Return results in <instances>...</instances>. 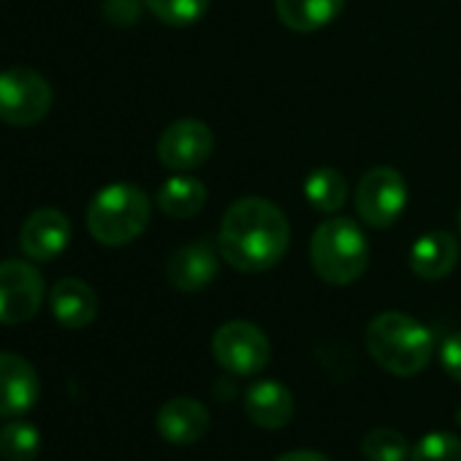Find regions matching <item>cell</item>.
Listing matches in <instances>:
<instances>
[{"label":"cell","instance_id":"cell-1","mask_svg":"<svg viewBox=\"0 0 461 461\" xmlns=\"http://www.w3.org/2000/svg\"><path fill=\"white\" fill-rule=\"evenodd\" d=\"M291 245V225L285 212L261 195L234 201L220 222V258L242 275H261L275 269Z\"/></svg>","mask_w":461,"mask_h":461},{"label":"cell","instance_id":"cell-2","mask_svg":"<svg viewBox=\"0 0 461 461\" xmlns=\"http://www.w3.org/2000/svg\"><path fill=\"white\" fill-rule=\"evenodd\" d=\"M366 350L385 372L412 377L434 356V334L404 312H380L366 326Z\"/></svg>","mask_w":461,"mask_h":461},{"label":"cell","instance_id":"cell-3","mask_svg":"<svg viewBox=\"0 0 461 461\" xmlns=\"http://www.w3.org/2000/svg\"><path fill=\"white\" fill-rule=\"evenodd\" d=\"M310 264L323 283L353 285L369 267V245L358 222L350 217L323 220L310 240Z\"/></svg>","mask_w":461,"mask_h":461},{"label":"cell","instance_id":"cell-4","mask_svg":"<svg viewBox=\"0 0 461 461\" xmlns=\"http://www.w3.org/2000/svg\"><path fill=\"white\" fill-rule=\"evenodd\" d=\"M152 214L149 195L128 182H114L95 193L87 209V230L104 248H122L139 240Z\"/></svg>","mask_w":461,"mask_h":461},{"label":"cell","instance_id":"cell-5","mask_svg":"<svg viewBox=\"0 0 461 461\" xmlns=\"http://www.w3.org/2000/svg\"><path fill=\"white\" fill-rule=\"evenodd\" d=\"M52 109V87L50 82L25 66L0 71V120L28 128L41 122Z\"/></svg>","mask_w":461,"mask_h":461},{"label":"cell","instance_id":"cell-6","mask_svg":"<svg viewBox=\"0 0 461 461\" xmlns=\"http://www.w3.org/2000/svg\"><path fill=\"white\" fill-rule=\"evenodd\" d=\"M214 361L230 375H258L272 356L267 334L250 321H228L212 337Z\"/></svg>","mask_w":461,"mask_h":461},{"label":"cell","instance_id":"cell-7","mask_svg":"<svg viewBox=\"0 0 461 461\" xmlns=\"http://www.w3.org/2000/svg\"><path fill=\"white\" fill-rule=\"evenodd\" d=\"M353 203L358 217L372 228H388L393 225L407 203V182L396 168L377 166L369 168L353 193Z\"/></svg>","mask_w":461,"mask_h":461},{"label":"cell","instance_id":"cell-8","mask_svg":"<svg viewBox=\"0 0 461 461\" xmlns=\"http://www.w3.org/2000/svg\"><path fill=\"white\" fill-rule=\"evenodd\" d=\"M44 294V277L33 264L0 261V323L4 326H17L36 318Z\"/></svg>","mask_w":461,"mask_h":461},{"label":"cell","instance_id":"cell-9","mask_svg":"<svg viewBox=\"0 0 461 461\" xmlns=\"http://www.w3.org/2000/svg\"><path fill=\"white\" fill-rule=\"evenodd\" d=\"M214 133L201 120H176L158 139V160L171 171H193L209 160Z\"/></svg>","mask_w":461,"mask_h":461},{"label":"cell","instance_id":"cell-10","mask_svg":"<svg viewBox=\"0 0 461 461\" xmlns=\"http://www.w3.org/2000/svg\"><path fill=\"white\" fill-rule=\"evenodd\" d=\"M71 242V220L60 209H36L20 230V248L31 261L47 264L66 253Z\"/></svg>","mask_w":461,"mask_h":461},{"label":"cell","instance_id":"cell-11","mask_svg":"<svg viewBox=\"0 0 461 461\" xmlns=\"http://www.w3.org/2000/svg\"><path fill=\"white\" fill-rule=\"evenodd\" d=\"M220 269V250L206 240H195L171 253L166 264V280L182 294L203 291L214 283Z\"/></svg>","mask_w":461,"mask_h":461},{"label":"cell","instance_id":"cell-12","mask_svg":"<svg viewBox=\"0 0 461 461\" xmlns=\"http://www.w3.org/2000/svg\"><path fill=\"white\" fill-rule=\"evenodd\" d=\"M41 393L33 364L17 353H0V415L17 418L36 407Z\"/></svg>","mask_w":461,"mask_h":461},{"label":"cell","instance_id":"cell-13","mask_svg":"<svg viewBox=\"0 0 461 461\" xmlns=\"http://www.w3.org/2000/svg\"><path fill=\"white\" fill-rule=\"evenodd\" d=\"M155 426L160 437L171 445H193L198 442L209 429V412L201 402L190 396L168 399L155 418Z\"/></svg>","mask_w":461,"mask_h":461},{"label":"cell","instance_id":"cell-14","mask_svg":"<svg viewBox=\"0 0 461 461\" xmlns=\"http://www.w3.org/2000/svg\"><path fill=\"white\" fill-rule=\"evenodd\" d=\"M50 310L55 315V321L71 331L87 329L95 315H98V296L95 291L77 277H66L58 280L50 291Z\"/></svg>","mask_w":461,"mask_h":461},{"label":"cell","instance_id":"cell-15","mask_svg":"<svg viewBox=\"0 0 461 461\" xmlns=\"http://www.w3.org/2000/svg\"><path fill=\"white\" fill-rule=\"evenodd\" d=\"M458 264V240L447 230H429L410 248V269L415 277L434 283L447 277Z\"/></svg>","mask_w":461,"mask_h":461},{"label":"cell","instance_id":"cell-16","mask_svg":"<svg viewBox=\"0 0 461 461\" xmlns=\"http://www.w3.org/2000/svg\"><path fill=\"white\" fill-rule=\"evenodd\" d=\"M245 412L261 429H283L294 415V396L277 380H258L245 391Z\"/></svg>","mask_w":461,"mask_h":461},{"label":"cell","instance_id":"cell-17","mask_svg":"<svg viewBox=\"0 0 461 461\" xmlns=\"http://www.w3.org/2000/svg\"><path fill=\"white\" fill-rule=\"evenodd\" d=\"M345 9V0H275L277 20L294 33H315L331 25Z\"/></svg>","mask_w":461,"mask_h":461},{"label":"cell","instance_id":"cell-18","mask_svg":"<svg viewBox=\"0 0 461 461\" xmlns=\"http://www.w3.org/2000/svg\"><path fill=\"white\" fill-rule=\"evenodd\" d=\"M155 203L163 214H168L174 220H187L203 209L206 185L198 176H190V171H176L174 176H168L160 185Z\"/></svg>","mask_w":461,"mask_h":461},{"label":"cell","instance_id":"cell-19","mask_svg":"<svg viewBox=\"0 0 461 461\" xmlns=\"http://www.w3.org/2000/svg\"><path fill=\"white\" fill-rule=\"evenodd\" d=\"M348 179L342 171L337 168H315L307 179H304V198L310 201V206H315L318 212L334 214L348 203Z\"/></svg>","mask_w":461,"mask_h":461},{"label":"cell","instance_id":"cell-20","mask_svg":"<svg viewBox=\"0 0 461 461\" xmlns=\"http://www.w3.org/2000/svg\"><path fill=\"white\" fill-rule=\"evenodd\" d=\"M41 453V434L28 420H12L0 429V458L4 461H36Z\"/></svg>","mask_w":461,"mask_h":461},{"label":"cell","instance_id":"cell-21","mask_svg":"<svg viewBox=\"0 0 461 461\" xmlns=\"http://www.w3.org/2000/svg\"><path fill=\"white\" fill-rule=\"evenodd\" d=\"M144 6L168 28H190L206 14L209 0H144Z\"/></svg>","mask_w":461,"mask_h":461},{"label":"cell","instance_id":"cell-22","mask_svg":"<svg viewBox=\"0 0 461 461\" xmlns=\"http://www.w3.org/2000/svg\"><path fill=\"white\" fill-rule=\"evenodd\" d=\"M364 456L366 461H404L410 456V442L404 439V434H399L396 429H372L364 437Z\"/></svg>","mask_w":461,"mask_h":461},{"label":"cell","instance_id":"cell-23","mask_svg":"<svg viewBox=\"0 0 461 461\" xmlns=\"http://www.w3.org/2000/svg\"><path fill=\"white\" fill-rule=\"evenodd\" d=\"M410 461H461V439L447 431L426 434L410 450Z\"/></svg>","mask_w":461,"mask_h":461},{"label":"cell","instance_id":"cell-24","mask_svg":"<svg viewBox=\"0 0 461 461\" xmlns=\"http://www.w3.org/2000/svg\"><path fill=\"white\" fill-rule=\"evenodd\" d=\"M144 0H104V17L117 28H131L139 23Z\"/></svg>","mask_w":461,"mask_h":461},{"label":"cell","instance_id":"cell-25","mask_svg":"<svg viewBox=\"0 0 461 461\" xmlns=\"http://www.w3.org/2000/svg\"><path fill=\"white\" fill-rule=\"evenodd\" d=\"M439 364L447 372L450 380L461 383V331L450 334L442 345H439Z\"/></svg>","mask_w":461,"mask_h":461},{"label":"cell","instance_id":"cell-26","mask_svg":"<svg viewBox=\"0 0 461 461\" xmlns=\"http://www.w3.org/2000/svg\"><path fill=\"white\" fill-rule=\"evenodd\" d=\"M277 461H331V458L318 450H291V453L280 456Z\"/></svg>","mask_w":461,"mask_h":461},{"label":"cell","instance_id":"cell-27","mask_svg":"<svg viewBox=\"0 0 461 461\" xmlns=\"http://www.w3.org/2000/svg\"><path fill=\"white\" fill-rule=\"evenodd\" d=\"M456 222H458V234H461V206H458V214H456Z\"/></svg>","mask_w":461,"mask_h":461}]
</instances>
